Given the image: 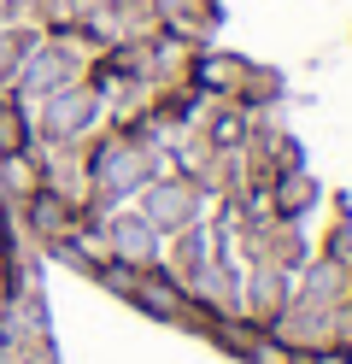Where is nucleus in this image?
Masks as SVG:
<instances>
[{
  "instance_id": "nucleus-1",
  "label": "nucleus",
  "mask_w": 352,
  "mask_h": 364,
  "mask_svg": "<svg viewBox=\"0 0 352 364\" xmlns=\"http://www.w3.org/2000/svg\"><path fill=\"white\" fill-rule=\"evenodd\" d=\"M153 171H159L153 147L129 141V135L106 141L100 153L88 159V182H94V194H100V200H124V194H141V188L153 182Z\"/></svg>"
},
{
  "instance_id": "nucleus-2",
  "label": "nucleus",
  "mask_w": 352,
  "mask_h": 364,
  "mask_svg": "<svg viewBox=\"0 0 352 364\" xmlns=\"http://www.w3.org/2000/svg\"><path fill=\"white\" fill-rule=\"evenodd\" d=\"M82 71V53L70 48V41H36L30 59L18 65V77H12V95L30 106V100H47V95H59V88H70Z\"/></svg>"
},
{
  "instance_id": "nucleus-3",
  "label": "nucleus",
  "mask_w": 352,
  "mask_h": 364,
  "mask_svg": "<svg viewBox=\"0 0 352 364\" xmlns=\"http://www.w3.org/2000/svg\"><path fill=\"white\" fill-rule=\"evenodd\" d=\"M141 218L159 235H176L188 223H200V182L194 176H153L141 188Z\"/></svg>"
},
{
  "instance_id": "nucleus-4",
  "label": "nucleus",
  "mask_w": 352,
  "mask_h": 364,
  "mask_svg": "<svg viewBox=\"0 0 352 364\" xmlns=\"http://www.w3.org/2000/svg\"><path fill=\"white\" fill-rule=\"evenodd\" d=\"M94 118H100V95L82 82H70V88L41 100V135L47 141H77V135L94 129Z\"/></svg>"
},
{
  "instance_id": "nucleus-5",
  "label": "nucleus",
  "mask_w": 352,
  "mask_h": 364,
  "mask_svg": "<svg viewBox=\"0 0 352 364\" xmlns=\"http://www.w3.org/2000/svg\"><path fill=\"white\" fill-rule=\"evenodd\" d=\"M106 253L124 264V270H153L164 253H159V230L141 212H112L106 218Z\"/></svg>"
},
{
  "instance_id": "nucleus-6",
  "label": "nucleus",
  "mask_w": 352,
  "mask_h": 364,
  "mask_svg": "<svg viewBox=\"0 0 352 364\" xmlns=\"http://www.w3.org/2000/svg\"><path fill=\"white\" fill-rule=\"evenodd\" d=\"M288 300H294V270L258 259V264H252V282H247V294H241V306L258 317V323H270L276 311H288Z\"/></svg>"
},
{
  "instance_id": "nucleus-7",
  "label": "nucleus",
  "mask_w": 352,
  "mask_h": 364,
  "mask_svg": "<svg viewBox=\"0 0 352 364\" xmlns=\"http://www.w3.org/2000/svg\"><path fill=\"white\" fill-rule=\"evenodd\" d=\"M211 259H218V253H211V241H206V230H200V223L176 230V253H171V264H176V282H182V288L194 282V277H200V270H206Z\"/></svg>"
},
{
  "instance_id": "nucleus-8",
  "label": "nucleus",
  "mask_w": 352,
  "mask_h": 364,
  "mask_svg": "<svg viewBox=\"0 0 352 364\" xmlns=\"http://www.w3.org/2000/svg\"><path fill=\"white\" fill-rule=\"evenodd\" d=\"M36 30H23V24H0V82H12L18 77V65L30 59V48H36Z\"/></svg>"
},
{
  "instance_id": "nucleus-9",
  "label": "nucleus",
  "mask_w": 352,
  "mask_h": 364,
  "mask_svg": "<svg viewBox=\"0 0 352 364\" xmlns=\"http://www.w3.org/2000/svg\"><path fill=\"white\" fill-rule=\"evenodd\" d=\"M276 200H282V206H276V212H282V223H288V218H299V212H311V200H317V182L305 176V171H294V182L282 176V194H276Z\"/></svg>"
},
{
  "instance_id": "nucleus-10",
  "label": "nucleus",
  "mask_w": 352,
  "mask_h": 364,
  "mask_svg": "<svg viewBox=\"0 0 352 364\" xmlns=\"http://www.w3.org/2000/svg\"><path fill=\"white\" fill-rule=\"evenodd\" d=\"M23 6H30V0H0V24H12V18H18Z\"/></svg>"
},
{
  "instance_id": "nucleus-11",
  "label": "nucleus",
  "mask_w": 352,
  "mask_h": 364,
  "mask_svg": "<svg viewBox=\"0 0 352 364\" xmlns=\"http://www.w3.org/2000/svg\"><path fill=\"white\" fill-rule=\"evenodd\" d=\"M346 353H352V347H346Z\"/></svg>"
}]
</instances>
